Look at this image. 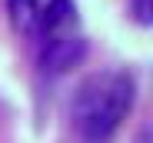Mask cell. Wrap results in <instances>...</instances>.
<instances>
[{"instance_id": "obj_3", "label": "cell", "mask_w": 153, "mask_h": 143, "mask_svg": "<svg viewBox=\"0 0 153 143\" xmlns=\"http://www.w3.org/2000/svg\"><path fill=\"white\" fill-rule=\"evenodd\" d=\"M7 10L17 30H33L40 23V0H7Z\"/></svg>"}, {"instance_id": "obj_6", "label": "cell", "mask_w": 153, "mask_h": 143, "mask_svg": "<svg viewBox=\"0 0 153 143\" xmlns=\"http://www.w3.org/2000/svg\"><path fill=\"white\" fill-rule=\"evenodd\" d=\"M133 143H150V127H140L137 136H133Z\"/></svg>"}, {"instance_id": "obj_1", "label": "cell", "mask_w": 153, "mask_h": 143, "mask_svg": "<svg viewBox=\"0 0 153 143\" xmlns=\"http://www.w3.org/2000/svg\"><path fill=\"white\" fill-rule=\"evenodd\" d=\"M137 83L126 70H103L80 83L73 97V127L83 143H110L133 107Z\"/></svg>"}, {"instance_id": "obj_4", "label": "cell", "mask_w": 153, "mask_h": 143, "mask_svg": "<svg viewBox=\"0 0 153 143\" xmlns=\"http://www.w3.org/2000/svg\"><path fill=\"white\" fill-rule=\"evenodd\" d=\"M73 17V0H47V7L40 10V27L43 30H57Z\"/></svg>"}, {"instance_id": "obj_2", "label": "cell", "mask_w": 153, "mask_h": 143, "mask_svg": "<svg viewBox=\"0 0 153 143\" xmlns=\"http://www.w3.org/2000/svg\"><path fill=\"white\" fill-rule=\"evenodd\" d=\"M83 57H87V40L83 37H76V33H57V37H50V43L43 47L40 67L47 70V73H67V70H73Z\"/></svg>"}, {"instance_id": "obj_5", "label": "cell", "mask_w": 153, "mask_h": 143, "mask_svg": "<svg viewBox=\"0 0 153 143\" xmlns=\"http://www.w3.org/2000/svg\"><path fill=\"white\" fill-rule=\"evenodd\" d=\"M126 7H130V13H133V20L140 27L153 23V0H126Z\"/></svg>"}]
</instances>
